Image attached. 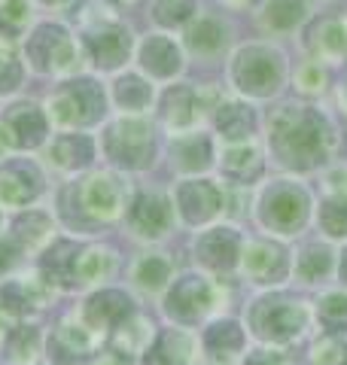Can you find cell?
Here are the masks:
<instances>
[{"instance_id":"681fc988","label":"cell","mask_w":347,"mask_h":365,"mask_svg":"<svg viewBox=\"0 0 347 365\" xmlns=\"http://www.w3.org/2000/svg\"><path fill=\"white\" fill-rule=\"evenodd\" d=\"M43 4H52L55 6V4H64V0H43Z\"/></svg>"},{"instance_id":"ffe728a7","label":"cell","mask_w":347,"mask_h":365,"mask_svg":"<svg viewBox=\"0 0 347 365\" xmlns=\"http://www.w3.org/2000/svg\"><path fill=\"white\" fill-rule=\"evenodd\" d=\"M192 353V341L177 332V329H168L156 338V344L146 350L144 365H186Z\"/></svg>"},{"instance_id":"9c48e42d","label":"cell","mask_w":347,"mask_h":365,"mask_svg":"<svg viewBox=\"0 0 347 365\" xmlns=\"http://www.w3.org/2000/svg\"><path fill=\"white\" fill-rule=\"evenodd\" d=\"M211 304H213L211 283L201 280V277H192V274H189V277H180L171 287L165 311L174 319H180V323H195V319H201L207 311H211Z\"/></svg>"},{"instance_id":"2e32d148","label":"cell","mask_w":347,"mask_h":365,"mask_svg":"<svg viewBox=\"0 0 347 365\" xmlns=\"http://www.w3.org/2000/svg\"><path fill=\"white\" fill-rule=\"evenodd\" d=\"M86 49L98 67L113 71V67H119L125 58H129L131 37L125 28H101V31H91L86 37Z\"/></svg>"},{"instance_id":"4316f807","label":"cell","mask_w":347,"mask_h":365,"mask_svg":"<svg viewBox=\"0 0 347 365\" xmlns=\"http://www.w3.org/2000/svg\"><path fill=\"white\" fill-rule=\"evenodd\" d=\"M43 287L37 280H9L4 289H0V304L6 307L9 314H28L31 307H37L43 302Z\"/></svg>"},{"instance_id":"4dcf8cb0","label":"cell","mask_w":347,"mask_h":365,"mask_svg":"<svg viewBox=\"0 0 347 365\" xmlns=\"http://www.w3.org/2000/svg\"><path fill=\"white\" fill-rule=\"evenodd\" d=\"M332 268V253L326 247H320V244H311L302 250V256L296 259V271H298V277H302L305 283H317L320 277H326Z\"/></svg>"},{"instance_id":"9a60e30c","label":"cell","mask_w":347,"mask_h":365,"mask_svg":"<svg viewBox=\"0 0 347 365\" xmlns=\"http://www.w3.org/2000/svg\"><path fill=\"white\" fill-rule=\"evenodd\" d=\"M286 253L283 247L268 244V241H253L244 250V271L250 274L256 283H277L286 277Z\"/></svg>"},{"instance_id":"f6af8a7d","label":"cell","mask_w":347,"mask_h":365,"mask_svg":"<svg viewBox=\"0 0 347 365\" xmlns=\"http://www.w3.org/2000/svg\"><path fill=\"white\" fill-rule=\"evenodd\" d=\"M21 256V244L16 241V237H6V241H0V271L13 268L16 262Z\"/></svg>"},{"instance_id":"d6986e66","label":"cell","mask_w":347,"mask_h":365,"mask_svg":"<svg viewBox=\"0 0 347 365\" xmlns=\"http://www.w3.org/2000/svg\"><path fill=\"white\" fill-rule=\"evenodd\" d=\"M91 350V335L83 326H61L49 341V356L58 365H76Z\"/></svg>"},{"instance_id":"7bdbcfd3","label":"cell","mask_w":347,"mask_h":365,"mask_svg":"<svg viewBox=\"0 0 347 365\" xmlns=\"http://www.w3.org/2000/svg\"><path fill=\"white\" fill-rule=\"evenodd\" d=\"M19 79H21V64L16 61V55L0 49V91H13Z\"/></svg>"},{"instance_id":"4fadbf2b","label":"cell","mask_w":347,"mask_h":365,"mask_svg":"<svg viewBox=\"0 0 347 365\" xmlns=\"http://www.w3.org/2000/svg\"><path fill=\"white\" fill-rule=\"evenodd\" d=\"M238 250H241V237L235 228H228V225L211 228V232H204L198 237V244H195L198 259L213 271H228L238 262Z\"/></svg>"},{"instance_id":"f1b7e54d","label":"cell","mask_w":347,"mask_h":365,"mask_svg":"<svg viewBox=\"0 0 347 365\" xmlns=\"http://www.w3.org/2000/svg\"><path fill=\"white\" fill-rule=\"evenodd\" d=\"M216 128L223 131V137H228V140H244V137H250L253 128H256V116H253V110L244 104H223L216 113Z\"/></svg>"},{"instance_id":"836d02e7","label":"cell","mask_w":347,"mask_h":365,"mask_svg":"<svg viewBox=\"0 0 347 365\" xmlns=\"http://www.w3.org/2000/svg\"><path fill=\"white\" fill-rule=\"evenodd\" d=\"M149 98H153V88L141 76H122L116 83V104L125 110H144L149 104Z\"/></svg>"},{"instance_id":"5bb4252c","label":"cell","mask_w":347,"mask_h":365,"mask_svg":"<svg viewBox=\"0 0 347 365\" xmlns=\"http://www.w3.org/2000/svg\"><path fill=\"white\" fill-rule=\"evenodd\" d=\"M129 222L137 235L144 237H159L168 232L171 225V204L168 198L156 195V192H144L131 201V210H129Z\"/></svg>"},{"instance_id":"d590c367","label":"cell","mask_w":347,"mask_h":365,"mask_svg":"<svg viewBox=\"0 0 347 365\" xmlns=\"http://www.w3.org/2000/svg\"><path fill=\"white\" fill-rule=\"evenodd\" d=\"M317 317L329 332H338L347 326V295L344 292H329L323 295V302L317 304Z\"/></svg>"},{"instance_id":"52a82bcc","label":"cell","mask_w":347,"mask_h":365,"mask_svg":"<svg viewBox=\"0 0 347 365\" xmlns=\"http://www.w3.org/2000/svg\"><path fill=\"white\" fill-rule=\"evenodd\" d=\"M74 201H76L74 207L79 210V216L110 222L122 210V186L107 174H95L83 180L79 186H74Z\"/></svg>"},{"instance_id":"60d3db41","label":"cell","mask_w":347,"mask_h":365,"mask_svg":"<svg viewBox=\"0 0 347 365\" xmlns=\"http://www.w3.org/2000/svg\"><path fill=\"white\" fill-rule=\"evenodd\" d=\"M195 13L192 0H159L156 4V21L159 25H183Z\"/></svg>"},{"instance_id":"7c38bea8","label":"cell","mask_w":347,"mask_h":365,"mask_svg":"<svg viewBox=\"0 0 347 365\" xmlns=\"http://www.w3.org/2000/svg\"><path fill=\"white\" fill-rule=\"evenodd\" d=\"M40 195V174L28 162H9L0 168V201L21 207Z\"/></svg>"},{"instance_id":"ab89813d","label":"cell","mask_w":347,"mask_h":365,"mask_svg":"<svg viewBox=\"0 0 347 365\" xmlns=\"http://www.w3.org/2000/svg\"><path fill=\"white\" fill-rule=\"evenodd\" d=\"M28 21V4L25 0H4L0 4V34L16 37Z\"/></svg>"},{"instance_id":"74e56055","label":"cell","mask_w":347,"mask_h":365,"mask_svg":"<svg viewBox=\"0 0 347 365\" xmlns=\"http://www.w3.org/2000/svg\"><path fill=\"white\" fill-rule=\"evenodd\" d=\"M46 235H49V220L40 213H28V216H21V220L16 222V241L21 244V250H31V247H37L40 241H46Z\"/></svg>"},{"instance_id":"c3c4849f","label":"cell","mask_w":347,"mask_h":365,"mask_svg":"<svg viewBox=\"0 0 347 365\" xmlns=\"http://www.w3.org/2000/svg\"><path fill=\"white\" fill-rule=\"evenodd\" d=\"M341 280L347 283V250H344V256H341Z\"/></svg>"},{"instance_id":"7402d4cb","label":"cell","mask_w":347,"mask_h":365,"mask_svg":"<svg viewBox=\"0 0 347 365\" xmlns=\"http://www.w3.org/2000/svg\"><path fill=\"white\" fill-rule=\"evenodd\" d=\"M91 153H95V143L89 140L86 134H64L52 143V158L58 168L64 170H76L86 168L91 162Z\"/></svg>"},{"instance_id":"f35d334b","label":"cell","mask_w":347,"mask_h":365,"mask_svg":"<svg viewBox=\"0 0 347 365\" xmlns=\"http://www.w3.org/2000/svg\"><path fill=\"white\" fill-rule=\"evenodd\" d=\"M302 16H305L302 0H271L268 13H265V21H268L271 28H277V31H286V28H293Z\"/></svg>"},{"instance_id":"ac0fdd59","label":"cell","mask_w":347,"mask_h":365,"mask_svg":"<svg viewBox=\"0 0 347 365\" xmlns=\"http://www.w3.org/2000/svg\"><path fill=\"white\" fill-rule=\"evenodd\" d=\"M141 64L153 76L168 79L180 71V49L168 37H146V43L141 46Z\"/></svg>"},{"instance_id":"44dd1931","label":"cell","mask_w":347,"mask_h":365,"mask_svg":"<svg viewBox=\"0 0 347 365\" xmlns=\"http://www.w3.org/2000/svg\"><path fill=\"white\" fill-rule=\"evenodd\" d=\"M308 46L317 58H338L347 49V28L335 19H323L314 25V31H311Z\"/></svg>"},{"instance_id":"5b68a950","label":"cell","mask_w":347,"mask_h":365,"mask_svg":"<svg viewBox=\"0 0 347 365\" xmlns=\"http://www.w3.org/2000/svg\"><path fill=\"white\" fill-rule=\"evenodd\" d=\"M259 220L265 228L281 235H293L296 228H302L308 220V195L305 189H298L296 182H277L262 195L259 204Z\"/></svg>"},{"instance_id":"e575fe53","label":"cell","mask_w":347,"mask_h":365,"mask_svg":"<svg viewBox=\"0 0 347 365\" xmlns=\"http://www.w3.org/2000/svg\"><path fill=\"white\" fill-rule=\"evenodd\" d=\"M320 228L329 237H347V198L335 195L320 204Z\"/></svg>"},{"instance_id":"ba28073f","label":"cell","mask_w":347,"mask_h":365,"mask_svg":"<svg viewBox=\"0 0 347 365\" xmlns=\"http://www.w3.org/2000/svg\"><path fill=\"white\" fill-rule=\"evenodd\" d=\"M28 61L34 71H74L76 49L61 25H40L28 40Z\"/></svg>"},{"instance_id":"603a6c76","label":"cell","mask_w":347,"mask_h":365,"mask_svg":"<svg viewBox=\"0 0 347 365\" xmlns=\"http://www.w3.org/2000/svg\"><path fill=\"white\" fill-rule=\"evenodd\" d=\"M113 265H116V259L110 250L89 247L83 253H76V259H74V283H95V280L110 277Z\"/></svg>"},{"instance_id":"d4e9b609","label":"cell","mask_w":347,"mask_h":365,"mask_svg":"<svg viewBox=\"0 0 347 365\" xmlns=\"http://www.w3.org/2000/svg\"><path fill=\"white\" fill-rule=\"evenodd\" d=\"M153 332V323L144 317H125L119 326L113 329V350L119 356H129V353H141Z\"/></svg>"},{"instance_id":"7dc6e473","label":"cell","mask_w":347,"mask_h":365,"mask_svg":"<svg viewBox=\"0 0 347 365\" xmlns=\"http://www.w3.org/2000/svg\"><path fill=\"white\" fill-rule=\"evenodd\" d=\"M98 365H125V362H122L119 353H113V356H101V362H98Z\"/></svg>"},{"instance_id":"d6a6232c","label":"cell","mask_w":347,"mask_h":365,"mask_svg":"<svg viewBox=\"0 0 347 365\" xmlns=\"http://www.w3.org/2000/svg\"><path fill=\"white\" fill-rule=\"evenodd\" d=\"M186 43L192 46L195 52H216V49H223V25H219L216 19H198L195 25L189 28L186 34Z\"/></svg>"},{"instance_id":"ee69618b","label":"cell","mask_w":347,"mask_h":365,"mask_svg":"<svg viewBox=\"0 0 347 365\" xmlns=\"http://www.w3.org/2000/svg\"><path fill=\"white\" fill-rule=\"evenodd\" d=\"M296 83H298V88H302V91H320L323 83H326V73H323V67L317 61H311V64H305L302 71L296 73Z\"/></svg>"},{"instance_id":"1f68e13d","label":"cell","mask_w":347,"mask_h":365,"mask_svg":"<svg viewBox=\"0 0 347 365\" xmlns=\"http://www.w3.org/2000/svg\"><path fill=\"white\" fill-rule=\"evenodd\" d=\"M204 347L211 353H238L241 347H244V332H241V326L231 323V319H226V323H213L204 332Z\"/></svg>"},{"instance_id":"6da1fadb","label":"cell","mask_w":347,"mask_h":365,"mask_svg":"<svg viewBox=\"0 0 347 365\" xmlns=\"http://www.w3.org/2000/svg\"><path fill=\"white\" fill-rule=\"evenodd\" d=\"M332 143V128L311 107H283L271 122V150L286 168L311 170L323 165Z\"/></svg>"},{"instance_id":"7a4b0ae2","label":"cell","mask_w":347,"mask_h":365,"mask_svg":"<svg viewBox=\"0 0 347 365\" xmlns=\"http://www.w3.org/2000/svg\"><path fill=\"white\" fill-rule=\"evenodd\" d=\"M250 326L262 341H293L296 335H302L305 329V311L298 302H289L283 295L277 299H262L250 307Z\"/></svg>"},{"instance_id":"30bf717a","label":"cell","mask_w":347,"mask_h":365,"mask_svg":"<svg viewBox=\"0 0 347 365\" xmlns=\"http://www.w3.org/2000/svg\"><path fill=\"white\" fill-rule=\"evenodd\" d=\"M0 131H4L6 143L16 146V150H34L46 137V116L34 104H19L4 116Z\"/></svg>"},{"instance_id":"277c9868","label":"cell","mask_w":347,"mask_h":365,"mask_svg":"<svg viewBox=\"0 0 347 365\" xmlns=\"http://www.w3.org/2000/svg\"><path fill=\"white\" fill-rule=\"evenodd\" d=\"M49 110L61 125H91L104 113V91L91 79H74L52 95Z\"/></svg>"},{"instance_id":"3957f363","label":"cell","mask_w":347,"mask_h":365,"mask_svg":"<svg viewBox=\"0 0 347 365\" xmlns=\"http://www.w3.org/2000/svg\"><path fill=\"white\" fill-rule=\"evenodd\" d=\"M231 76H235V86L241 91H247L253 98H268L271 91L281 86V58L265 49V46H250V49H241L235 64H231Z\"/></svg>"},{"instance_id":"cb8c5ba5","label":"cell","mask_w":347,"mask_h":365,"mask_svg":"<svg viewBox=\"0 0 347 365\" xmlns=\"http://www.w3.org/2000/svg\"><path fill=\"white\" fill-rule=\"evenodd\" d=\"M195 110H198V104H195V91L186 86L171 88L165 95V101H161V119H165L171 128H189L195 122Z\"/></svg>"},{"instance_id":"8fae6325","label":"cell","mask_w":347,"mask_h":365,"mask_svg":"<svg viewBox=\"0 0 347 365\" xmlns=\"http://www.w3.org/2000/svg\"><path fill=\"white\" fill-rule=\"evenodd\" d=\"M177 204H180L183 216H186V222L198 225V222L213 220L219 213V207H223V192H219V186H213L211 180H189L177 189Z\"/></svg>"},{"instance_id":"8d00e7d4","label":"cell","mask_w":347,"mask_h":365,"mask_svg":"<svg viewBox=\"0 0 347 365\" xmlns=\"http://www.w3.org/2000/svg\"><path fill=\"white\" fill-rule=\"evenodd\" d=\"M168 274H171V262H168V259H161V256H146V259L137 262L134 280L141 283L144 289H159L161 283L168 280Z\"/></svg>"},{"instance_id":"f546056e","label":"cell","mask_w":347,"mask_h":365,"mask_svg":"<svg viewBox=\"0 0 347 365\" xmlns=\"http://www.w3.org/2000/svg\"><path fill=\"white\" fill-rule=\"evenodd\" d=\"M174 158H177V168L180 170H201L211 165V140L207 137H180L174 143Z\"/></svg>"},{"instance_id":"8992f818","label":"cell","mask_w":347,"mask_h":365,"mask_svg":"<svg viewBox=\"0 0 347 365\" xmlns=\"http://www.w3.org/2000/svg\"><path fill=\"white\" fill-rule=\"evenodd\" d=\"M104 146L116 165L141 170L153 162V128L144 119H122L107 131Z\"/></svg>"},{"instance_id":"484cf974","label":"cell","mask_w":347,"mask_h":365,"mask_svg":"<svg viewBox=\"0 0 347 365\" xmlns=\"http://www.w3.org/2000/svg\"><path fill=\"white\" fill-rule=\"evenodd\" d=\"M74 259H76V244L58 241L52 250L43 256V274L49 283H61V287H74Z\"/></svg>"},{"instance_id":"bcb514c9","label":"cell","mask_w":347,"mask_h":365,"mask_svg":"<svg viewBox=\"0 0 347 365\" xmlns=\"http://www.w3.org/2000/svg\"><path fill=\"white\" fill-rule=\"evenodd\" d=\"M244 365H283V359L271 350H256V353H250Z\"/></svg>"},{"instance_id":"b9f144b4","label":"cell","mask_w":347,"mask_h":365,"mask_svg":"<svg viewBox=\"0 0 347 365\" xmlns=\"http://www.w3.org/2000/svg\"><path fill=\"white\" fill-rule=\"evenodd\" d=\"M9 353H13V359L21 362V359H31L34 350H37V332L34 329H16L13 335H9Z\"/></svg>"},{"instance_id":"83f0119b","label":"cell","mask_w":347,"mask_h":365,"mask_svg":"<svg viewBox=\"0 0 347 365\" xmlns=\"http://www.w3.org/2000/svg\"><path fill=\"white\" fill-rule=\"evenodd\" d=\"M223 170L226 177L238 180V182H250L262 174V155L256 146H235L223 155Z\"/></svg>"},{"instance_id":"e0dca14e","label":"cell","mask_w":347,"mask_h":365,"mask_svg":"<svg viewBox=\"0 0 347 365\" xmlns=\"http://www.w3.org/2000/svg\"><path fill=\"white\" fill-rule=\"evenodd\" d=\"M125 317H131V299L119 289H104L86 304V323L91 329H116Z\"/></svg>"}]
</instances>
